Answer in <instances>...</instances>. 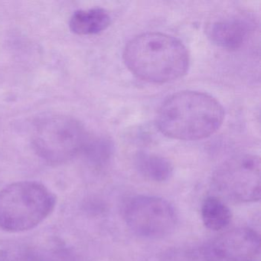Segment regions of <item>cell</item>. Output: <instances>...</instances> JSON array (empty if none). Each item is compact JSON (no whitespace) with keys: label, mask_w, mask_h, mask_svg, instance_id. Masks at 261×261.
Segmentation results:
<instances>
[{"label":"cell","mask_w":261,"mask_h":261,"mask_svg":"<svg viewBox=\"0 0 261 261\" xmlns=\"http://www.w3.org/2000/svg\"><path fill=\"white\" fill-rule=\"evenodd\" d=\"M224 119V108L212 96L198 91H181L160 106L156 125L166 137L191 141L215 134Z\"/></svg>","instance_id":"1"},{"label":"cell","mask_w":261,"mask_h":261,"mask_svg":"<svg viewBox=\"0 0 261 261\" xmlns=\"http://www.w3.org/2000/svg\"><path fill=\"white\" fill-rule=\"evenodd\" d=\"M123 60L134 75L152 83L180 79L190 62L182 42L161 33H143L131 39L125 47Z\"/></svg>","instance_id":"2"},{"label":"cell","mask_w":261,"mask_h":261,"mask_svg":"<svg viewBox=\"0 0 261 261\" xmlns=\"http://www.w3.org/2000/svg\"><path fill=\"white\" fill-rule=\"evenodd\" d=\"M56 195L37 181L13 183L0 190V228L9 232L31 230L56 207Z\"/></svg>","instance_id":"3"},{"label":"cell","mask_w":261,"mask_h":261,"mask_svg":"<svg viewBox=\"0 0 261 261\" xmlns=\"http://www.w3.org/2000/svg\"><path fill=\"white\" fill-rule=\"evenodd\" d=\"M90 137L75 119L49 114L35 123L32 143L37 155L53 164L66 163L83 152Z\"/></svg>","instance_id":"4"},{"label":"cell","mask_w":261,"mask_h":261,"mask_svg":"<svg viewBox=\"0 0 261 261\" xmlns=\"http://www.w3.org/2000/svg\"><path fill=\"white\" fill-rule=\"evenodd\" d=\"M124 218L134 233L149 239L170 234L177 223L176 212L170 203L148 195L132 198L125 207Z\"/></svg>","instance_id":"5"},{"label":"cell","mask_w":261,"mask_h":261,"mask_svg":"<svg viewBox=\"0 0 261 261\" xmlns=\"http://www.w3.org/2000/svg\"><path fill=\"white\" fill-rule=\"evenodd\" d=\"M218 189L239 202L260 198V161L253 155H241L223 163L214 176Z\"/></svg>","instance_id":"6"},{"label":"cell","mask_w":261,"mask_h":261,"mask_svg":"<svg viewBox=\"0 0 261 261\" xmlns=\"http://www.w3.org/2000/svg\"><path fill=\"white\" fill-rule=\"evenodd\" d=\"M259 238L250 229H235L220 235L204 248L206 261H249L259 252Z\"/></svg>","instance_id":"7"},{"label":"cell","mask_w":261,"mask_h":261,"mask_svg":"<svg viewBox=\"0 0 261 261\" xmlns=\"http://www.w3.org/2000/svg\"><path fill=\"white\" fill-rule=\"evenodd\" d=\"M250 24L242 18L227 17L214 22L208 29L211 40L228 49L241 48L248 38Z\"/></svg>","instance_id":"8"},{"label":"cell","mask_w":261,"mask_h":261,"mask_svg":"<svg viewBox=\"0 0 261 261\" xmlns=\"http://www.w3.org/2000/svg\"><path fill=\"white\" fill-rule=\"evenodd\" d=\"M109 13L101 8L75 12L70 20V29L73 33L81 36L98 34L111 25Z\"/></svg>","instance_id":"9"},{"label":"cell","mask_w":261,"mask_h":261,"mask_svg":"<svg viewBox=\"0 0 261 261\" xmlns=\"http://www.w3.org/2000/svg\"><path fill=\"white\" fill-rule=\"evenodd\" d=\"M135 165L143 177L157 182L169 179L173 172L172 165L167 159L150 152H139L135 158Z\"/></svg>","instance_id":"10"},{"label":"cell","mask_w":261,"mask_h":261,"mask_svg":"<svg viewBox=\"0 0 261 261\" xmlns=\"http://www.w3.org/2000/svg\"><path fill=\"white\" fill-rule=\"evenodd\" d=\"M201 218L207 229L218 231L226 228L230 224L231 212L218 197H207L201 206Z\"/></svg>","instance_id":"11"},{"label":"cell","mask_w":261,"mask_h":261,"mask_svg":"<svg viewBox=\"0 0 261 261\" xmlns=\"http://www.w3.org/2000/svg\"><path fill=\"white\" fill-rule=\"evenodd\" d=\"M83 152L93 165L103 166L112 155V142L105 137H90Z\"/></svg>","instance_id":"12"}]
</instances>
